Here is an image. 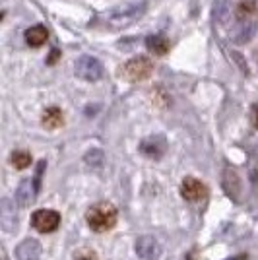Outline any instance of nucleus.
<instances>
[{
	"instance_id": "f3484780",
	"label": "nucleus",
	"mask_w": 258,
	"mask_h": 260,
	"mask_svg": "<svg viewBox=\"0 0 258 260\" xmlns=\"http://www.w3.org/2000/svg\"><path fill=\"white\" fill-rule=\"evenodd\" d=\"M254 12H256V2H254V0H245V2L239 4L237 16H239V18H247L248 14H254Z\"/></svg>"
},
{
	"instance_id": "f8f14e48",
	"label": "nucleus",
	"mask_w": 258,
	"mask_h": 260,
	"mask_svg": "<svg viewBox=\"0 0 258 260\" xmlns=\"http://www.w3.org/2000/svg\"><path fill=\"white\" fill-rule=\"evenodd\" d=\"M223 188H225V192L231 198H239L241 194V181H239V175L233 171V169H225L223 171Z\"/></svg>"
},
{
	"instance_id": "7ed1b4c3",
	"label": "nucleus",
	"mask_w": 258,
	"mask_h": 260,
	"mask_svg": "<svg viewBox=\"0 0 258 260\" xmlns=\"http://www.w3.org/2000/svg\"><path fill=\"white\" fill-rule=\"evenodd\" d=\"M151 60L146 56H136L122 66V76L130 82H142L151 74Z\"/></svg>"
},
{
	"instance_id": "0eeeda50",
	"label": "nucleus",
	"mask_w": 258,
	"mask_h": 260,
	"mask_svg": "<svg viewBox=\"0 0 258 260\" xmlns=\"http://www.w3.org/2000/svg\"><path fill=\"white\" fill-rule=\"evenodd\" d=\"M144 14V4H126V6H120L117 10H113L109 14V20L117 23H130L132 20H136L138 16Z\"/></svg>"
},
{
	"instance_id": "39448f33",
	"label": "nucleus",
	"mask_w": 258,
	"mask_h": 260,
	"mask_svg": "<svg viewBox=\"0 0 258 260\" xmlns=\"http://www.w3.org/2000/svg\"><path fill=\"white\" fill-rule=\"evenodd\" d=\"M181 194L188 202H200L208 196V186L194 177H186L181 183Z\"/></svg>"
},
{
	"instance_id": "f03ea898",
	"label": "nucleus",
	"mask_w": 258,
	"mask_h": 260,
	"mask_svg": "<svg viewBox=\"0 0 258 260\" xmlns=\"http://www.w3.org/2000/svg\"><path fill=\"white\" fill-rule=\"evenodd\" d=\"M76 76L84 82H97L99 78L103 76V64L93 58V56H80L74 64Z\"/></svg>"
},
{
	"instance_id": "4be33fe9",
	"label": "nucleus",
	"mask_w": 258,
	"mask_h": 260,
	"mask_svg": "<svg viewBox=\"0 0 258 260\" xmlns=\"http://www.w3.org/2000/svg\"><path fill=\"white\" fill-rule=\"evenodd\" d=\"M227 260H247L245 254H239V256H233V258H227Z\"/></svg>"
},
{
	"instance_id": "6ab92c4d",
	"label": "nucleus",
	"mask_w": 258,
	"mask_h": 260,
	"mask_svg": "<svg viewBox=\"0 0 258 260\" xmlns=\"http://www.w3.org/2000/svg\"><path fill=\"white\" fill-rule=\"evenodd\" d=\"M86 163L87 165H95V167H99V165L103 163V153H101V150H91V152L86 155Z\"/></svg>"
},
{
	"instance_id": "a211bd4d",
	"label": "nucleus",
	"mask_w": 258,
	"mask_h": 260,
	"mask_svg": "<svg viewBox=\"0 0 258 260\" xmlns=\"http://www.w3.org/2000/svg\"><path fill=\"white\" fill-rule=\"evenodd\" d=\"M229 12V6H227V0H215V18L219 22L225 20V14Z\"/></svg>"
},
{
	"instance_id": "412c9836",
	"label": "nucleus",
	"mask_w": 258,
	"mask_h": 260,
	"mask_svg": "<svg viewBox=\"0 0 258 260\" xmlns=\"http://www.w3.org/2000/svg\"><path fill=\"white\" fill-rule=\"evenodd\" d=\"M58 56H60V53H58V51H56V49H53V51H51V56H49V58H47V64H53L54 60H56V58H58Z\"/></svg>"
},
{
	"instance_id": "4468645a",
	"label": "nucleus",
	"mask_w": 258,
	"mask_h": 260,
	"mask_svg": "<svg viewBox=\"0 0 258 260\" xmlns=\"http://www.w3.org/2000/svg\"><path fill=\"white\" fill-rule=\"evenodd\" d=\"M47 39H49V33L43 25H33L25 31V41L29 47H41L47 43Z\"/></svg>"
},
{
	"instance_id": "9b49d317",
	"label": "nucleus",
	"mask_w": 258,
	"mask_h": 260,
	"mask_svg": "<svg viewBox=\"0 0 258 260\" xmlns=\"http://www.w3.org/2000/svg\"><path fill=\"white\" fill-rule=\"evenodd\" d=\"M146 47H148V51L153 54H167L169 53V49H171V43H169V39L165 37V35H150L148 39H146Z\"/></svg>"
},
{
	"instance_id": "dca6fc26",
	"label": "nucleus",
	"mask_w": 258,
	"mask_h": 260,
	"mask_svg": "<svg viewBox=\"0 0 258 260\" xmlns=\"http://www.w3.org/2000/svg\"><path fill=\"white\" fill-rule=\"evenodd\" d=\"M10 161L16 169H25V167L31 165V155H29V152H25V150H16L10 155Z\"/></svg>"
},
{
	"instance_id": "1a4fd4ad",
	"label": "nucleus",
	"mask_w": 258,
	"mask_h": 260,
	"mask_svg": "<svg viewBox=\"0 0 258 260\" xmlns=\"http://www.w3.org/2000/svg\"><path fill=\"white\" fill-rule=\"evenodd\" d=\"M39 256H41V245L35 239H25L16 247L18 260H39Z\"/></svg>"
},
{
	"instance_id": "9d476101",
	"label": "nucleus",
	"mask_w": 258,
	"mask_h": 260,
	"mask_svg": "<svg viewBox=\"0 0 258 260\" xmlns=\"http://www.w3.org/2000/svg\"><path fill=\"white\" fill-rule=\"evenodd\" d=\"M140 150L146 155L150 157H159L163 152H165V140L162 136H151V138H146V140L140 144Z\"/></svg>"
},
{
	"instance_id": "423d86ee",
	"label": "nucleus",
	"mask_w": 258,
	"mask_h": 260,
	"mask_svg": "<svg viewBox=\"0 0 258 260\" xmlns=\"http://www.w3.org/2000/svg\"><path fill=\"white\" fill-rule=\"evenodd\" d=\"M136 254L144 260H157L162 256V245L155 237L144 235L136 241Z\"/></svg>"
},
{
	"instance_id": "f257e3e1",
	"label": "nucleus",
	"mask_w": 258,
	"mask_h": 260,
	"mask_svg": "<svg viewBox=\"0 0 258 260\" xmlns=\"http://www.w3.org/2000/svg\"><path fill=\"white\" fill-rule=\"evenodd\" d=\"M117 217H118L117 208L113 206L111 202H99V204L89 208L86 214L89 228L93 229V231H97V233H105V231L115 228Z\"/></svg>"
},
{
	"instance_id": "20e7f679",
	"label": "nucleus",
	"mask_w": 258,
	"mask_h": 260,
	"mask_svg": "<svg viewBox=\"0 0 258 260\" xmlns=\"http://www.w3.org/2000/svg\"><path fill=\"white\" fill-rule=\"evenodd\" d=\"M31 225L39 233H51L60 225V214L54 210H37L31 216Z\"/></svg>"
},
{
	"instance_id": "ddd939ff",
	"label": "nucleus",
	"mask_w": 258,
	"mask_h": 260,
	"mask_svg": "<svg viewBox=\"0 0 258 260\" xmlns=\"http://www.w3.org/2000/svg\"><path fill=\"white\" fill-rule=\"evenodd\" d=\"M254 31H256V23L254 22H241L239 27L235 29V33L231 35V39H233L237 45H243V43H247L248 39H252Z\"/></svg>"
},
{
	"instance_id": "6e6552de",
	"label": "nucleus",
	"mask_w": 258,
	"mask_h": 260,
	"mask_svg": "<svg viewBox=\"0 0 258 260\" xmlns=\"http://www.w3.org/2000/svg\"><path fill=\"white\" fill-rule=\"evenodd\" d=\"M37 190H39V186L35 183V179H25V181H22V184L18 186V190H16V202L22 208L29 206L33 200H35Z\"/></svg>"
},
{
	"instance_id": "aec40b11",
	"label": "nucleus",
	"mask_w": 258,
	"mask_h": 260,
	"mask_svg": "<svg viewBox=\"0 0 258 260\" xmlns=\"http://www.w3.org/2000/svg\"><path fill=\"white\" fill-rule=\"evenodd\" d=\"M250 120H252L254 128H258V105H252V107H250Z\"/></svg>"
},
{
	"instance_id": "2eb2a0df",
	"label": "nucleus",
	"mask_w": 258,
	"mask_h": 260,
	"mask_svg": "<svg viewBox=\"0 0 258 260\" xmlns=\"http://www.w3.org/2000/svg\"><path fill=\"white\" fill-rule=\"evenodd\" d=\"M62 124H64V115L58 107H51L43 113V126L54 130L58 126H62Z\"/></svg>"
}]
</instances>
